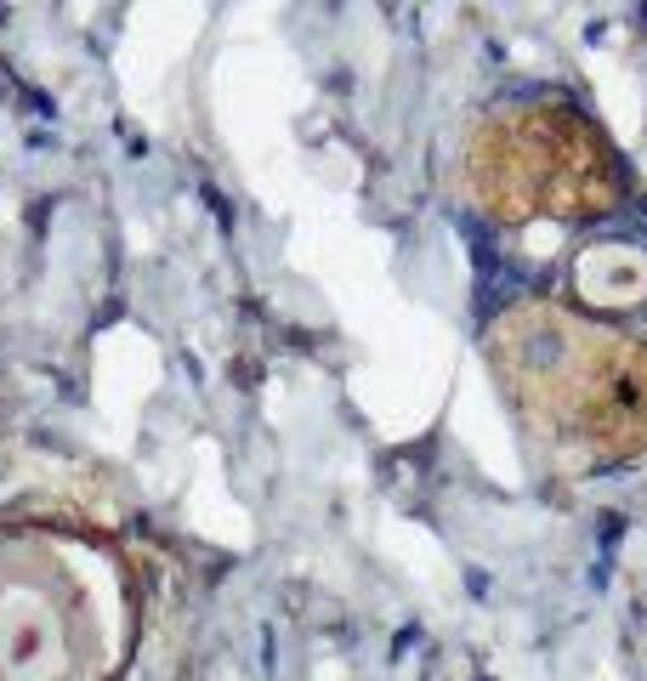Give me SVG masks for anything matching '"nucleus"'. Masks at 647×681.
<instances>
[{
	"mask_svg": "<svg viewBox=\"0 0 647 681\" xmlns=\"http://www.w3.org/2000/svg\"><path fill=\"white\" fill-rule=\"evenodd\" d=\"M466 182L477 205L506 222L596 216L619 193L602 137L568 108H506L483 120L466 148Z\"/></svg>",
	"mask_w": 647,
	"mask_h": 681,
	"instance_id": "nucleus-2",
	"label": "nucleus"
},
{
	"mask_svg": "<svg viewBox=\"0 0 647 681\" xmlns=\"http://www.w3.org/2000/svg\"><path fill=\"white\" fill-rule=\"evenodd\" d=\"M165 585L154 551L63 500L0 506V681H148Z\"/></svg>",
	"mask_w": 647,
	"mask_h": 681,
	"instance_id": "nucleus-1",
	"label": "nucleus"
}]
</instances>
